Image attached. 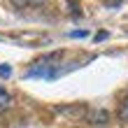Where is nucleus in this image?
<instances>
[{
    "mask_svg": "<svg viewBox=\"0 0 128 128\" xmlns=\"http://www.w3.org/2000/svg\"><path fill=\"white\" fill-rule=\"evenodd\" d=\"M56 112H58V114H70L72 119H74V116L79 119V116L86 114V107H84V105H77V107H74V105H70V107H58Z\"/></svg>",
    "mask_w": 128,
    "mask_h": 128,
    "instance_id": "obj_1",
    "label": "nucleus"
},
{
    "mask_svg": "<svg viewBox=\"0 0 128 128\" xmlns=\"http://www.w3.org/2000/svg\"><path fill=\"white\" fill-rule=\"evenodd\" d=\"M119 119H124V121L128 124V102L121 105V110H119Z\"/></svg>",
    "mask_w": 128,
    "mask_h": 128,
    "instance_id": "obj_5",
    "label": "nucleus"
},
{
    "mask_svg": "<svg viewBox=\"0 0 128 128\" xmlns=\"http://www.w3.org/2000/svg\"><path fill=\"white\" fill-rule=\"evenodd\" d=\"M86 35H88L86 30H72L70 33V37H86Z\"/></svg>",
    "mask_w": 128,
    "mask_h": 128,
    "instance_id": "obj_7",
    "label": "nucleus"
},
{
    "mask_svg": "<svg viewBox=\"0 0 128 128\" xmlns=\"http://www.w3.org/2000/svg\"><path fill=\"white\" fill-rule=\"evenodd\" d=\"M10 72H12L10 65H0V77H10Z\"/></svg>",
    "mask_w": 128,
    "mask_h": 128,
    "instance_id": "obj_6",
    "label": "nucleus"
},
{
    "mask_svg": "<svg viewBox=\"0 0 128 128\" xmlns=\"http://www.w3.org/2000/svg\"><path fill=\"white\" fill-rule=\"evenodd\" d=\"M10 2L19 10H26V7H42L47 5V0H10Z\"/></svg>",
    "mask_w": 128,
    "mask_h": 128,
    "instance_id": "obj_3",
    "label": "nucleus"
},
{
    "mask_svg": "<svg viewBox=\"0 0 128 128\" xmlns=\"http://www.w3.org/2000/svg\"><path fill=\"white\" fill-rule=\"evenodd\" d=\"M126 102H128V98H126Z\"/></svg>",
    "mask_w": 128,
    "mask_h": 128,
    "instance_id": "obj_8",
    "label": "nucleus"
},
{
    "mask_svg": "<svg viewBox=\"0 0 128 128\" xmlns=\"http://www.w3.org/2000/svg\"><path fill=\"white\" fill-rule=\"evenodd\" d=\"M10 105H12V96L7 93L2 86H0V112H5L7 107H10Z\"/></svg>",
    "mask_w": 128,
    "mask_h": 128,
    "instance_id": "obj_4",
    "label": "nucleus"
},
{
    "mask_svg": "<svg viewBox=\"0 0 128 128\" xmlns=\"http://www.w3.org/2000/svg\"><path fill=\"white\" fill-rule=\"evenodd\" d=\"M110 112H105V110H96V112H91V116H88V121L91 124H96V126H105L110 121Z\"/></svg>",
    "mask_w": 128,
    "mask_h": 128,
    "instance_id": "obj_2",
    "label": "nucleus"
}]
</instances>
